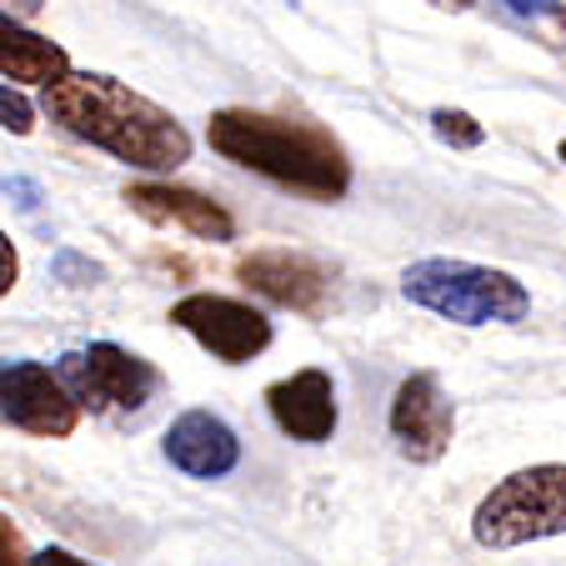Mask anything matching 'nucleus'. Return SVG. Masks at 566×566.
Instances as JSON below:
<instances>
[{
    "label": "nucleus",
    "instance_id": "1",
    "mask_svg": "<svg viewBox=\"0 0 566 566\" xmlns=\"http://www.w3.org/2000/svg\"><path fill=\"white\" fill-rule=\"evenodd\" d=\"M41 106L55 126L111 150L136 171H176L191 160V136L181 120L111 75L71 71L41 91Z\"/></svg>",
    "mask_w": 566,
    "mask_h": 566
},
{
    "label": "nucleus",
    "instance_id": "2",
    "mask_svg": "<svg viewBox=\"0 0 566 566\" xmlns=\"http://www.w3.org/2000/svg\"><path fill=\"white\" fill-rule=\"evenodd\" d=\"M206 140L216 156L301 196H316V201H336L352 186V160L342 140L311 120L266 116V111H216Z\"/></svg>",
    "mask_w": 566,
    "mask_h": 566
},
{
    "label": "nucleus",
    "instance_id": "3",
    "mask_svg": "<svg viewBox=\"0 0 566 566\" xmlns=\"http://www.w3.org/2000/svg\"><path fill=\"white\" fill-rule=\"evenodd\" d=\"M411 306L437 311V316L457 321V326H512L532 311L526 286L512 271L496 266H476V261H457V256H431L407 266L401 276Z\"/></svg>",
    "mask_w": 566,
    "mask_h": 566
},
{
    "label": "nucleus",
    "instance_id": "4",
    "mask_svg": "<svg viewBox=\"0 0 566 566\" xmlns=\"http://www.w3.org/2000/svg\"><path fill=\"white\" fill-rule=\"evenodd\" d=\"M481 546L506 552V546L546 542V536L566 532V467H526L492 486V496L476 506L471 522Z\"/></svg>",
    "mask_w": 566,
    "mask_h": 566
},
{
    "label": "nucleus",
    "instance_id": "5",
    "mask_svg": "<svg viewBox=\"0 0 566 566\" xmlns=\"http://www.w3.org/2000/svg\"><path fill=\"white\" fill-rule=\"evenodd\" d=\"M55 371L75 391V401L91 411H140L160 391L156 366L116 342H91L86 352L61 356Z\"/></svg>",
    "mask_w": 566,
    "mask_h": 566
},
{
    "label": "nucleus",
    "instance_id": "6",
    "mask_svg": "<svg viewBox=\"0 0 566 566\" xmlns=\"http://www.w3.org/2000/svg\"><path fill=\"white\" fill-rule=\"evenodd\" d=\"M171 321L226 366H241L271 346V321L256 306L231 301V296H211V291H196V296L176 301Z\"/></svg>",
    "mask_w": 566,
    "mask_h": 566
},
{
    "label": "nucleus",
    "instance_id": "7",
    "mask_svg": "<svg viewBox=\"0 0 566 566\" xmlns=\"http://www.w3.org/2000/svg\"><path fill=\"white\" fill-rule=\"evenodd\" d=\"M0 421L31 437H71L81 421V401L61 381V371L41 361H11L0 371Z\"/></svg>",
    "mask_w": 566,
    "mask_h": 566
},
{
    "label": "nucleus",
    "instance_id": "8",
    "mask_svg": "<svg viewBox=\"0 0 566 566\" xmlns=\"http://www.w3.org/2000/svg\"><path fill=\"white\" fill-rule=\"evenodd\" d=\"M451 431H457V411H451V396L441 391L437 376L417 371V376H407V381L396 386L391 437L411 461H421V467L441 461L447 447H451Z\"/></svg>",
    "mask_w": 566,
    "mask_h": 566
},
{
    "label": "nucleus",
    "instance_id": "9",
    "mask_svg": "<svg viewBox=\"0 0 566 566\" xmlns=\"http://www.w3.org/2000/svg\"><path fill=\"white\" fill-rule=\"evenodd\" d=\"M235 281L286 311H321L326 291H332L326 266L301 256V251H251V256L235 261Z\"/></svg>",
    "mask_w": 566,
    "mask_h": 566
},
{
    "label": "nucleus",
    "instance_id": "10",
    "mask_svg": "<svg viewBox=\"0 0 566 566\" xmlns=\"http://www.w3.org/2000/svg\"><path fill=\"white\" fill-rule=\"evenodd\" d=\"M126 206L150 226H176V231L196 235V241H231L235 221L226 206H216L211 196L186 191V186L166 181H136L126 186Z\"/></svg>",
    "mask_w": 566,
    "mask_h": 566
},
{
    "label": "nucleus",
    "instance_id": "11",
    "mask_svg": "<svg viewBox=\"0 0 566 566\" xmlns=\"http://www.w3.org/2000/svg\"><path fill=\"white\" fill-rule=\"evenodd\" d=\"M266 407H271V421L296 441H326L336 431V386H332V376L316 371V366L271 381Z\"/></svg>",
    "mask_w": 566,
    "mask_h": 566
},
{
    "label": "nucleus",
    "instance_id": "12",
    "mask_svg": "<svg viewBox=\"0 0 566 566\" xmlns=\"http://www.w3.org/2000/svg\"><path fill=\"white\" fill-rule=\"evenodd\" d=\"M166 457L171 467H181L186 476H226V471L241 461V441L211 411H186L171 421L166 431Z\"/></svg>",
    "mask_w": 566,
    "mask_h": 566
},
{
    "label": "nucleus",
    "instance_id": "13",
    "mask_svg": "<svg viewBox=\"0 0 566 566\" xmlns=\"http://www.w3.org/2000/svg\"><path fill=\"white\" fill-rule=\"evenodd\" d=\"M0 75L6 81H25V86H51L61 75H71V55L55 41L25 31L15 15H0Z\"/></svg>",
    "mask_w": 566,
    "mask_h": 566
},
{
    "label": "nucleus",
    "instance_id": "14",
    "mask_svg": "<svg viewBox=\"0 0 566 566\" xmlns=\"http://www.w3.org/2000/svg\"><path fill=\"white\" fill-rule=\"evenodd\" d=\"M431 126H437V136L447 140V146H481V140H486L481 120H471L467 111H451V106H441L437 116H431Z\"/></svg>",
    "mask_w": 566,
    "mask_h": 566
},
{
    "label": "nucleus",
    "instance_id": "15",
    "mask_svg": "<svg viewBox=\"0 0 566 566\" xmlns=\"http://www.w3.org/2000/svg\"><path fill=\"white\" fill-rule=\"evenodd\" d=\"M0 126L15 130V136H31L35 130V106L21 91H11V81H0Z\"/></svg>",
    "mask_w": 566,
    "mask_h": 566
},
{
    "label": "nucleus",
    "instance_id": "16",
    "mask_svg": "<svg viewBox=\"0 0 566 566\" xmlns=\"http://www.w3.org/2000/svg\"><path fill=\"white\" fill-rule=\"evenodd\" d=\"M21 281V256H15V241L0 231V296H11V286Z\"/></svg>",
    "mask_w": 566,
    "mask_h": 566
},
{
    "label": "nucleus",
    "instance_id": "17",
    "mask_svg": "<svg viewBox=\"0 0 566 566\" xmlns=\"http://www.w3.org/2000/svg\"><path fill=\"white\" fill-rule=\"evenodd\" d=\"M0 566H31V556H25V546H21V532H15L6 516H0Z\"/></svg>",
    "mask_w": 566,
    "mask_h": 566
},
{
    "label": "nucleus",
    "instance_id": "18",
    "mask_svg": "<svg viewBox=\"0 0 566 566\" xmlns=\"http://www.w3.org/2000/svg\"><path fill=\"white\" fill-rule=\"evenodd\" d=\"M31 566H91V562H81V556H71L65 546H45L41 556H31Z\"/></svg>",
    "mask_w": 566,
    "mask_h": 566
},
{
    "label": "nucleus",
    "instance_id": "19",
    "mask_svg": "<svg viewBox=\"0 0 566 566\" xmlns=\"http://www.w3.org/2000/svg\"><path fill=\"white\" fill-rule=\"evenodd\" d=\"M45 0H0V15H15V21H31V15H41Z\"/></svg>",
    "mask_w": 566,
    "mask_h": 566
},
{
    "label": "nucleus",
    "instance_id": "20",
    "mask_svg": "<svg viewBox=\"0 0 566 566\" xmlns=\"http://www.w3.org/2000/svg\"><path fill=\"white\" fill-rule=\"evenodd\" d=\"M516 15H552L556 11V0H506Z\"/></svg>",
    "mask_w": 566,
    "mask_h": 566
},
{
    "label": "nucleus",
    "instance_id": "21",
    "mask_svg": "<svg viewBox=\"0 0 566 566\" xmlns=\"http://www.w3.org/2000/svg\"><path fill=\"white\" fill-rule=\"evenodd\" d=\"M562 160H566V140H562Z\"/></svg>",
    "mask_w": 566,
    "mask_h": 566
},
{
    "label": "nucleus",
    "instance_id": "22",
    "mask_svg": "<svg viewBox=\"0 0 566 566\" xmlns=\"http://www.w3.org/2000/svg\"><path fill=\"white\" fill-rule=\"evenodd\" d=\"M457 6H471V0H457Z\"/></svg>",
    "mask_w": 566,
    "mask_h": 566
}]
</instances>
